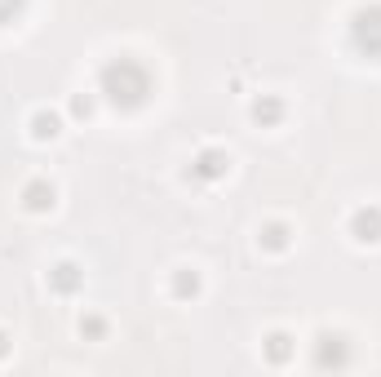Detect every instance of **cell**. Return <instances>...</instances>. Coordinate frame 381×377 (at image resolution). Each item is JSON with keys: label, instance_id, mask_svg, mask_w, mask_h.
Masks as SVG:
<instances>
[{"label": "cell", "instance_id": "obj_1", "mask_svg": "<svg viewBox=\"0 0 381 377\" xmlns=\"http://www.w3.org/2000/svg\"><path fill=\"white\" fill-rule=\"evenodd\" d=\"M146 89H151V80H146V71L134 58H120V62H111V67H102V93L115 107H138L146 98Z\"/></svg>", "mask_w": 381, "mask_h": 377}, {"label": "cell", "instance_id": "obj_2", "mask_svg": "<svg viewBox=\"0 0 381 377\" xmlns=\"http://www.w3.org/2000/svg\"><path fill=\"white\" fill-rule=\"evenodd\" d=\"M355 40L368 49V54H381V9L355 13Z\"/></svg>", "mask_w": 381, "mask_h": 377}, {"label": "cell", "instance_id": "obj_3", "mask_svg": "<svg viewBox=\"0 0 381 377\" xmlns=\"http://www.w3.org/2000/svg\"><path fill=\"white\" fill-rule=\"evenodd\" d=\"M351 231L359 244H377L381 240V209H359L351 218Z\"/></svg>", "mask_w": 381, "mask_h": 377}, {"label": "cell", "instance_id": "obj_4", "mask_svg": "<svg viewBox=\"0 0 381 377\" xmlns=\"http://www.w3.org/2000/svg\"><path fill=\"white\" fill-rule=\"evenodd\" d=\"M226 169H230L226 151H200V160H195V173L200 178H222Z\"/></svg>", "mask_w": 381, "mask_h": 377}, {"label": "cell", "instance_id": "obj_5", "mask_svg": "<svg viewBox=\"0 0 381 377\" xmlns=\"http://www.w3.org/2000/svg\"><path fill=\"white\" fill-rule=\"evenodd\" d=\"M23 200H27L31 213H45V209H54V187H49V182H31L23 191Z\"/></svg>", "mask_w": 381, "mask_h": 377}, {"label": "cell", "instance_id": "obj_6", "mask_svg": "<svg viewBox=\"0 0 381 377\" xmlns=\"http://www.w3.org/2000/svg\"><path fill=\"white\" fill-rule=\"evenodd\" d=\"M279 116H284L279 98H257V103H253V120H262V124H275Z\"/></svg>", "mask_w": 381, "mask_h": 377}, {"label": "cell", "instance_id": "obj_7", "mask_svg": "<svg viewBox=\"0 0 381 377\" xmlns=\"http://www.w3.org/2000/svg\"><path fill=\"white\" fill-rule=\"evenodd\" d=\"M173 293H177V298H187V293H200V275H195V271L187 275V271H182L177 280H173Z\"/></svg>", "mask_w": 381, "mask_h": 377}, {"label": "cell", "instance_id": "obj_8", "mask_svg": "<svg viewBox=\"0 0 381 377\" xmlns=\"http://www.w3.org/2000/svg\"><path fill=\"white\" fill-rule=\"evenodd\" d=\"M262 244H266V249H284L288 231H284V226H266V231H262Z\"/></svg>", "mask_w": 381, "mask_h": 377}, {"label": "cell", "instance_id": "obj_9", "mask_svg": "<svg viewBox=\"0 0 381 377\" xmlns=\"http://www.w3.org/2000/svg\"><path fill=\"white\" fill-rule=\"evenodd\" d=\"M266 351H271V359H275V364H284V359H288V351H293V347H288V337H284V333H275Z\"/></svg>", "mask_w": 381, "mask_h": 377}, {"label": "cell", "instance_id": "obj_10", "mask_svg": "<svg viewBox=\"0 0 381 377\" xmlns=\"http://www.w3.org/2000/svg\"><path fill=\"white\" fill-rule=\"evenodd\" d=\"M71 271H76L71 262H62V267L54 271V280H58V289H62V293H71V289H76V275H71Z\"/></svg>", "mask_w": 381, "mask_h": 377}, {"label": "cell", "instance_id": "obj_11", "mask_svg": "<svg viewBox=\"0 0 381 377\" xmlns=\"http://www.w3.org/2000/svg\"><path fill=\"white\" fill-rule=\"evenodd\" d=\"M36 138H58V116H36Z\"/></svg>", "mask_w": 381, "mask_h": 377}, {"label": "cell", "instance_id": "obj_12", "mask_svg": "<svg viewBox=\"0 0 381 377\" xmlns=\"http://www.w3.org/2000/svg\"><path fill=\"white\" fill-rule=\"evenodd\" d=\"M13 5H18V0H0V18H9V13H13Z\"/></svg>", "mask_w": 381, "mask_h": 377}, {"label": "cell", "instance_id": "obj_13", "mask_svg": "<svg viewBox=\"0 0 381 377\" xmlns=\"http://www.w3.org/2000/svg\"><path fill=\"white\" fill-rule=\"evenodd\" d=\"M0 355H5V337H0Z\"/></svg>", "mask_w": 381, "mask_h": 377}]
</instances>
